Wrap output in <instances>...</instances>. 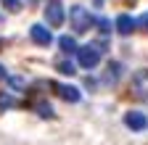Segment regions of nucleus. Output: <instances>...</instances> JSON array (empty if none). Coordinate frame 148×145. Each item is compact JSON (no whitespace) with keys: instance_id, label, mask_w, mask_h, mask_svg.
<instances>
[{"instance_id":"1","label":"nucleus","mask_w":148,"mask_h":145,"mask_svg":"<svg viewBox=\"0 0 148 145\" xmlns=\"http://www.w3.org/2000/svg\"><path fill=\"white\" fill-rule=\"evenodd\" d=\"M77 61L82 69H95L98 61H101V48L98 45H82L77 48Z\"/></svg>"},{"instance_id":"2","label":"nucleus","mask_w":148,"mask_h":145,"mask_svg":"<svg viewBox=\"0 0 148 145\" xmlns=\"http://www.w3.org/2000/svg\"><path fill=\"white\" fill-rule=\"evenodd\" d=\"M69 19H71L74 32H87V29L92 27V16H90V11L82 8V5H74V8L69 11Z\"/></svg>"},{"instance_id":"3","label":"nucleus","mask_w":148,"mask_h":145,"mask_svg":"<svg viewBox=\"0 0 148 145\" xmlns=\"http://www.w3.org/2000/svg\"><path fill=\"white\" fill-rule=\"evenodd\" d=\"M29 37H32V42L42 45V48H48V45L53 42V34H50V29H48V27H42V24H32V29H29Z\"/></svg>"},{"instance_id":"4","label":"nucleus","mask_w":148,"mask_h":145,"mask_svg":"<svg viewBox=\"0 0 148 145\" xmlns=\"http://www.w3.org/2000/svg\"><path fill=\"white\" fill-rule=\"evenodd\" d=\"M132 90L138 98H148V69H140L132 74Z\"/></svg>"},{"instance_id":"5","label":"nucleus","mask_w":148,"mask_h":145,"mask_svg":"<svg viewBox=\"0 0 148 145\" xmlns=\"http://www.w3.org/2000/svg\"><path fill=\"white\" fill-rule=\"evenodd\" d=\"M45 21H48V27H61L64 24V8H61V3H48L45 5Z\"/></svg>"},{"instance_id":"6","label":"nucleus","mask_w":148,"mask_h":145,"mask_svg":"<svg viewBox=\"0 0 148 145\" xmlns=\"http://www.w3.org/2000/svg\"><path fill=\"white\" fill-rule=\"evenodd\" d=\"M124 124H127L132 132H143L145 127H148V119H145V114H140V111H127Z\"/></svg>"},{"instance_id":"7","label":"nucleus","mask_w":148,"mask_h":145,"mask_svg":"<svg viewBox=\"0 0 148 145\" xmlns=\"http://www.w3.org/2000/svg\"><path fill=\"white\" fill-rule=\"evenodd\" d=\"M135 27H138V21L132 19V16H127V13H122L119 19H116V32H119V34H124V37H127V34H132V32H135Z\"/></svg>"},{"instance_id":"8","label":"nucleus","mask_w":148,"mask_h":145,"mask_svg":"<svg viewBox=\"0 0 148 145\" xmlns=\"http://www.w3.org/2000/svg\"><path fill=\"white\" fill-rule=\"evenodd\" d=\"M56 93H58L66 103H77L79 100V90L71 87V84H58V87H56Z\"/></svg>"},{"instance_id":"9","label":"nucleus","mask_w":148,"mask_h":145,"mask_svg":"<svg viewBox=\"0 0 148 145\" xmlns=\"http://www.w3.org/2000/svg\"><path fill=\"white\" fill-rule=\"evenodd\" d=\"M119 74H122V66H119L116 61H111V63H108V69H106V77H103V79H106L108 84H114V82L119 79Z\"/></svg>"},{"instance_id":"10","label":"nucleus","mask_w":148,"mask_h":145,"mask_svg":"<svg viewBox=\"0 0 148 145\" xmlns=\"http://www.w3.org/2000/svg\"><path fill=\"white\" fill-rule=\"evenodd\" d=\"M58 48H61L64 53H77V42H74V37H69V34L58 37Z\"/></svg>"},{"instance_id":"11","label":"nucleus","mask_w":148,"mask_h":145,"mask_svg":"<svg viewBox=\"0 0 148 145\" xmlns=\"http://www.w3.org/2000/svg\"><path fill=\"white\" fill-rule=\"evenodd\" d=\"M0 3H3V8L8 13H18L21 11V0H0Z\"/></svg>"},{"instance_id":"12","label":"nucleus","mask_w":148,"mask_h":145,"mask_svg":"<svg viewBox=\"0 0 148 145\" xmlns=\"http://www.w3.org/2000/svg\"><path fill=\"white\" fill-rule=\"evenodd\" d=\"M58 71H61V74H66V77H71L77 69H74V63H71V61H61V63H58Z\"/></svg>"},{"instance_id":"13","label":"nucleus","mask_w":148,"mask_h":145,"mask_svg":"<svg viewBox=\"0 0 148 145\" xmlns=\"http://www.w3.org/2000/svg\"><path fill=\"white\" fill-rule=\"evenodd\" d=\"M37 111H40V116H45V119H53V108L48 103H37Z\"/></svg>"},{"instance_id":"14","label":"nucleus","mask_w":148,"mask_h":145,"mask_svg":"<svg viewBox=\"0 0 148 145\" xmlns=\"http://www.w3.org/2000/svg\"><path fill=\"white\" fill-rule=\"evenodd\" d=\"M13 103H16L13 98H8V95H0V108H11Z\"/></svg>"},{"instance_id":"15","label":"nucleus","mask_w":148,"mask_h":145,"mask_svg":"<svg viewBox=\"0 0 148 145\" xmlns=\"http://www.w3.org/2000/svg\"><path fill=\"white\" fill-rule=\"evenodd\" d=\"M98 27H101V32H103V34H108V32H111V24H108L106 19H101V21H98Z\"/></svg>"},{"instance_id":"16","label":"nucleus","mask_w":148,"mask_h":145,"mask_svg":"<svg viewBox=\"0 0 148 145\" xmlns=\"http://www.w3.org/2000/svg\"><path fill=\"white\" fill-rule=\"evenodd\" d=\"M138 24H140V27L148 32V13H143V16H140V21H138Z\"/></svg>"},{"instance_id":"17","label":"nucleus","mask_w":148,"mask_h":145,"mask_svg":"<svg viewBox=\"0 0 148 145\" xmlns=\"http://www.w3.org/2000/svg\"><path fill=\"white\" fill-rule=\"evenodd\" d=\"M5 77H8V74H5V66L0 63V79H5Z\"/></svg>"}]
</instances>
